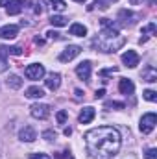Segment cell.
I'll return each instance as SVG.
<instances>
[{
	"label": "cell",
	"instance_id": "obj_9",
	"mask_svg": "<svg viewBox=\"0 0 157 159\" xmlns=\"http://www.w3.org/2000/svg\"><path fill=\"white\" fill-rule=\"evenodd\" d=\"M19 139L22 143H34L37 139V131L32 128V126H24L20 131H19Z\"/></svg>",
	"mask_w": 157,
	"mask_h": 159
},
{
	"label": "cell",
	"instance_id": "obj_36",
	"mask_svg": "<svg viewBox=\"0 0 157 159\" xmlns=\"http://www.w3.org/2000/svg\"><path fill=\"white\" fill-rule=\"evenodd\" d=\"M63 154H65V157H67V159H74L72 156H70V152H63Z\"/></svg>",
	"mask_w": 157,
	"mask_h": 159
},
{
	"label": "cell",
	"instance_id": "obj_34",
	"mask_svg": "<svg viewBox=\"0 0 157 159\" xmlns=\"http://www.w3.org/2000/svg\"><path fill=\"white\" fill-rule=\"evenodd\" d=\"M74 94H76V98H81V94H83V93H81L79 89H76V91H74Z\"/></svg>",
	"mask_w": 157,
	"mask_h": 159
},
{
	"label": "cell",
	"instance_id": "obj_11",
	"mask_svg": "<svg viewBox=\"0 0 157 159\" xmlns=\"http://www.w3.org/2000/svg\"><path fill=\"white\" fill-rule=\"evenodd\" d=\"M44 83H46V87H48L50 91H57V89H59V85H61V76H59L57 72H52V74H48V76H46Z\"/></svg>",
	"mask_w": 157,
	"mask_h": 159
},
{
	"label": "cell",
	"instance_id": "obj_1",
	"mask_svg": "<svg viewBox=\"0 0 157 159\" xmlns=\"http://www.w3.org/2000/svg\"><path fill=\"white\" fill-rule=\"evenodd\" d=\"M122 137L113 126H98L85 133L87 154L92 159H113L120 150Z\"/></svg>",
	"mask_w": 157,
	"mask_h": 159
},
{
	"label": "cell",
	"instance_id": "obj_21",
	"mask_svg": "<svg viewBox=\"0 0 157 159\" xmlns=\"http://www.w3.org/2000/svg\"><path fill=\"white\" fill-rule=\"evenodd\" d=\"M7 54H9L7 46H0V72H6L7 70V59H6Z\"/></svg>",
	"mask_w": 157,
	"mask_h": 159
},
{
	"label": "cell",
	"instance_id": "obj_6",
	"mask_svg": "<svg viewBox=\"0 0 157 159\" xmlns=\"http://www.w3.org/2000/svg\"><path fill=\"white\" fill-rule=\"evenodd\" d=\"M30 115H32L34 119L44 120V119H48V115H50V107H48L46 104H34V106L30 107Z\"/></svg>",
	"mask_w": 157,
	"mask_h": 159
},
{
	"label": "cell",
	"instance_id": "obj_8",
	"mask_svg": "<svg viewBox=\"0 0 157 159\" xmlns=\"http://www.w3.org/2000/svg\"><path fill=\"white\" fill-rule=\"evenodd\" d=\"M91 70H92V65H91V61H81L78 67H76V76L79 80H85V81H89L91 78Z\"/></svg>",
	"mask_w": 157,
	"mask_h": 159
},
{
	"label": "cell",
	"instance_id": "obj_28",
	"mask_svg": "<svg viewBox=\"0 0 157 159\" xmlns=\"http://www.w3.org/2000/svg\"><path fill=\"white\" fill-rule=\"evenodd\" d=\"M9 50V54H13V56H22V48L20 46H11V48H7Z\"/></svg>",
	"mask_w": 157,
	"mask_h": 159
},
{
	"label": "cell",
	"instance_id": "obj_12",
	"mask_svg": "<svg viewBox=\"0 0 157 159\" xmlns=\"http://www.w3.org/2000/svg\"><path fill=\"white\" fill-rule=\"evenodd\" d=\"M6 11H7V15H19L22 11V0H7Z\"/></svg>",
	"mask_w": 157,
	"mask_h": 159
},
{
	"label": "cell",
	"instance_id": "obj_4",
	"mask_svg": "<svg viewBox=\"0 0 157 159\" xmlns=\"http://www.w3.org/2000/svg\"><path fill=\"white\" fill-rule=\"evenodd\" d=\"M24 74H26L28 80H34V81H35V80H41L44 76V67H43L41 63H32V65L26 67Z\"/></svg>",
	"mask_w": 157,
	"mask_h": 159
},
{
	"label": "cell",
	"instance_id": "obj_29",
	"mask_svg": "<svg viewBox=\"0 0 157 159\" xmlns=\"http://www.w3.org/2000/svg\"><path fill=\"white\" fill-rule=\"evenodd\" d=\"M146 159H157V150L155 148H150L146 152Z\"/></svg>",
	"mask_w": 157,
	"mask_h": 159
},
{
	"label": "cell",
	"instance_id": "obj_18",
	"mask_svg": "<svg viewBox=\"0 0 157 159\" xmlns=\"http://www.w3.org/2000/svg\"><path fill=\"white\" fill-rule=\"evenodd\" d=\"M24 94L28 96V98H43L44 96V91L37 87V85H34V87H28L26 91H24Z\"/></svg>",
	"mask_w": 157,
	"mask_h": 159
},
{
	"label": "cell",
	"instance_id": "obj_10",
	"mask_svg": "<svg viewBox=\"0 0 157 159\" xmlns=\"http://www.w3.org/2000/svg\"><path fill=\"white\" fill-rule=\"evenodd\" d=\"M19 35V26L17 24H6L0 28V39H15Z\"/></svg>",
	"mask_w": 157,
	"mask_h": 159
},
{
	"label": "cell",
	"instance_id": "obj_20",
	"mask_svg": "<svg viewBox=\"0 0 157 159\" xmlns=\"http://www.w3.org/2000/svg\"><path fill=\"white\" fill-rule=\"evenodd\" d=\"M50 24L61 28V26H67V24H69V19L63 17V15H52V17H50Z\"/></svg>",
	"mask_w": 157,
	"mask_h": 159
},
{
	"label": "cell",
	"instance_id": "obj_16",
	"mask_svg": "<svg viewBox=\"0 0 157 159\" xmlns=\"http://www.w3.org/2000/svg\"><path fill=\"white\" fill-rule=\"evenodd\" d=\"M70 35H76V37H85L87 35V28L83 26V24H79V22H74V24H70Z\"/></svg>",
	"mask_w": 157,
	"mask_h": 159
},
{
	"label": "cell",
	"instance_id": "obj_14",
	"mask_svg": "<svg viewBox=\"0 0 157 159\" xmlns=\"http://www.w3.org/2000/svg\"><path fill=\"white\" fill-rule=\"evenodd\" d=\"M118 91L122 93V94H133V91H135V85H133V81L128 78H122L118 81Z\"/></svg>",
	"mask_w": 157,
	"mask_h": 159
},
{
	"label": "cell",
	"instance_id": "obj_2",
	"mask_svg": "<svg viewBox=\"0 0 157 159\" xmlns=\"http://www.w3.org/2000/svg\"><path fill=\"white\" fill-rule=\"evenodd\" d=\"M126 37L120 35L117 28L111 24V26H102V32L98 34V37L94 39V46L100 50V52H105V54H111V52H117L124 46Z\"/></svg>",
	"mask_w": 157,
	"mask_h": 159
},
{
	"label": "cell",
	"instance_id": "obj_27",
	"mask_svg": "<svg viewBox=\"0 0 157 159\" xmlns=\"http://www.w3.org/2000/svg\"><path fill=\"white\" fill-rule=\"evenodd\" d=\"M56 120H57L59 124H65V120H67V111H57V115H56Z\"/></svg>",
	"mask_w": 157,
	"mask_h": 159
},
{
	"label": "cell",
	"instance_id": "obj_3",
	"mask_svg": "<svg viewBox=\"0 0 157 159\" xmlns=\"http://www.w3.org/2000/svg\"><path fill=\"white\" fill-rule=\"evenodd\" d=\"M155 124H157V115L155 113H146V115L141 117V124H139V128H141V131H142L144 135H148V133L154 131Z\"/></svg>",
	"mask_w": 157,
	"mask_h": 159
},
{
	"label": "cell",
	"instance_id": "obj_24",
	"mask_svg": "<svg viewBox=\"0 0 157 159\" xmlns=\"http://www.w3.org/2000/svg\"><path fill=\"white\" fill-rule=\"evenodd\" d=\"M50 4H52V7L56 11H65V7H67V4L63 0H50Z\"/></svg>",
	"mask_w": 157,
	"mask_h": 159
},
{
	"label": "cell",
	"instance_id": "obj_23",
	"mask_svg": "<svg viewBox=\"0 0 157 159\" xmlns=\"http://www.w3.org/2000/svg\"><path fill=\"white\" fill-rule=\"evenodd\" d=\"M104 107H105L107 111H111V109H124L126 106H124L122 102H113V100H111V102H105V106H104Z\"/></svg>",
	"mask_w": 157,
	"mask_h": 159
},
{
	"label": "cell",
	"instance_id": "obj_19",
	"mask_svg": "<svg viewBox=\"0 0 157 159\" xmlns=\"http://www.w3.org/2000/svg\"><path fill=\"white\" fill-rule=\"evenodd\" d=\"M141 32H142V35H144V37H141V41H139V43L142 44V43H146V39H148L150 35H154V34H155V22H150V24H146V26H144Z\"/></svg>",
	"mask_w": 157,
	"mask_h": 159
},
{
	"label": "cell",
	"instance_id": "obj_38",
	"mask_svg": "<svg viewBox=\"0 0 157 159\" xmlns=\"http://www.w3.org/2000/svg\"><path fill=\"white\" fill-rule=\"evenodd\" d=\"M74 2H85V0H74Z\"/></svg>",
	"mask_w": 157,
	"mask_h": 159
},
{
	"label": "cell",
	"instance_id": "obj_30",
	"mask_svg": "<svg viewBox=\"0 0 157 159\" xmlns=\"http://www.w3.org/2000/svg\"><path fill=\"white\" fill-rule=\"evenodd\" d=\"M32 159H50L46 154H32Z\"/></svg>",
	"mask_w": 157,
	"mask_h": 159
},
{
	"label": "cell",
	"instance_id": "obj_13",
	"mask_svg": "<svg viewBox=\"0 0 157 159\" xmlns=\"http://www.w3.org/2000/svg\"><path fill=\"white\" fill-rule=\"evenodd\" d=\"M94 115H96V111H94V107H91V106H87V107H83L81 109V113H79V122L81 124H89L91 120L94 119Z\"/></svg>",
	"mask_w": 157,
	"mask_h": 159
},
{
	"label": "cell",
	"instance_id": "obj_15",
	"mask_svg": "<svg viewBox=\"0 0 157 159\" xmlns=\"http://www.w3.org/2000/svg\"><path fill=\"white\" fill-rule=\"evenodd\" d=\"M142 80L144 81H150V83H155L157 81V70L154 65H148L144 70H142Z\"/></svg>",
	"mask_w": 157,
	"mask_h": 159
},
{
	"label": "cell",
	"instance_id": "obj_22",
	"mask_svg": "<svg viewBox=\"0 0 157 159\" xmlns=\"http://www.w3.org/2000/svg\"><path fill=\"white\" fill-rule=\"evenodd\" d=\"M6 83H7L9 89H20V87H22V80L19 78L17 74H11L9 78L6 80Z\"/></svg>",
	"mask_w": 157,
	"mask_h": 159
},
{
	"label": "cell",
	"instance_id": "obj_7",
	"mask_svg": "<svg viewBox=\"0 0 157 159\" xmlns=\"http://www.w3.org/2000/svg\"><path fill=\"white\" fill-rule=\"evenodd\" d=\"M139 54L135 52V50H126L124 54H122V63L128 67V69H135L137 65H139Z\"/></svg>",
	"mask_w": 157,
	"mask_h": 159
},
{
	"label": "cell",
	"instance_id": "obj_17",
	"mask_svg": "<svg viewBox=\"0 0 157 159\" xmlns=\"http://www.w3.org/2000/svg\"><path fill=\"white\" fill-rule=\"evenodd\" d=\"M118 19H120V24L122 26H131L133 24V13L131 11H126V9H122L120 13H118Z\"/></svg>",
	"mask_w": 157,
	"mask_h": 159
},
{
	"label": "cell",
	"instance_id": "obj_35",
	"mask_svg": "<svg viewBox=\"0 0 157 159\" xmlns=\"http://www.w3.org/2000/svg\"><path fill=\"white\" fill-rule=\"evenodd\" d=\"M70 133H72V129H70V128H65V135H67V137H69V135H70Z\"/></svg>",
	"mask_w": 157,
	"mask_h": 159
},
{
	"label": "cell",
	"instance_id": "obj_33",
	"mask_svg": "<svg viewBox=\"0 0 157 159\" xmlns=\"http://www.w3.org/2000/svg\"><path fill=\"white\" fill-rule=\"evenodd\" d=\"M129 4L131 6H139V4H142V0H129Z\"/></svg>",
	"mask_w": 157,
	"mask_h": 159
},
{
	"label": "cell",
	"instance_id": "obj_32",
	"mask_svg": "<svg viewBox=\"0 0 157 159\" xmlns=\"http://www.w3.org/2000/svg\"><path fill=\"white\" fill-rule=\"evenodd\" d=\"M104 94H105V91H104V89H98V91H96V94H94V96H96V98H102V96H104Z\"/></svg>",
	"mask_w": 157,
	"mask_h": 159
},
{
	"label": "cell",
	"instance_id": "obj_5",
	"mask_svg": "<svg viewBox=\"0 0 157 159\" xmlns=\"http://www.w3.org/2000/svg\"><path fill=\"white\" fill-rule=\"evenodd\" d=\"M79 52H81V46L70 44V46H67V48L59 54V61H61V63H69V61H72L76 56H79Z\"/></svg>",
	"mask_w": 157,
	"mask_h": 159
},
{
	"label": "cell",
	"instance_id": "obj_25",
	"mask_svg": "<svg viewBox=\"0 0 157 159\" xmlns=\"http://www.w3.org/2000/svg\"><path fill=\"white\" fill-rule=\"evenodd\" d=\"M142 96H144L148 102H155V100H157V93H155V91H152V89H146V91L142 93Z\"/></svg>",
	"mask_w": 157,
	"mask_h": 159
},
{
	"label": "cell",
	"instance_id": "obj_26",
	"mask_svg": "<svg viewBox=\"0 0 157 159\" xmlns=\"http://www.w3.org/2000/svg\"><path fill=\"white\" fill-rule=\"evenodd\" d=\"M43 139H46V141H54V139H56V133H54L52 129H46V131H43Z\"/></svg>",
	"mask_w": 157,
	"mask_h": 159
},
{
	"label": "cell",
	"instance_id": "obj_39",
	"mask_svg": "<svg viewBox=\"0 0 157 159\" xmlns=\"http://www.w3.org/2000/svg\"><path fill=\"white\" fill-rule=\"evenodd\" d=\"M109 2H117V0H109Z\"/></svg>",
	"mask_w": 157,
	"mask_h": 159
},
{
	"label": "cell",
	"instance_id": "obj_37",
	"mask_svg": "<svg viewBox=\"0 0 157 159\" xmlns=\"http://www.w3.org/2000/svg\"><path fill=\"white\" fill-rule=\"evenodd\" d=\"M7 4V0H0V6H6Z\"/></svg>",
	"mask_w": 157,
	"mask_h": 159
},
{
	"label": "cell",
	"instance_id": "obj_31",
	"mask_svg": "<svg viewBox=\"0 0 157 159\" xmlns=\"http://www.w3.org/2000/svg\"><path fill=\"white\" fill-rule=\"evenodd\" d=\"M46 35H48V39H59V34L57 32H48Z\"/></svg>",
	"mask_w": 157,
	"mask_h": 159
}]
</instances>
